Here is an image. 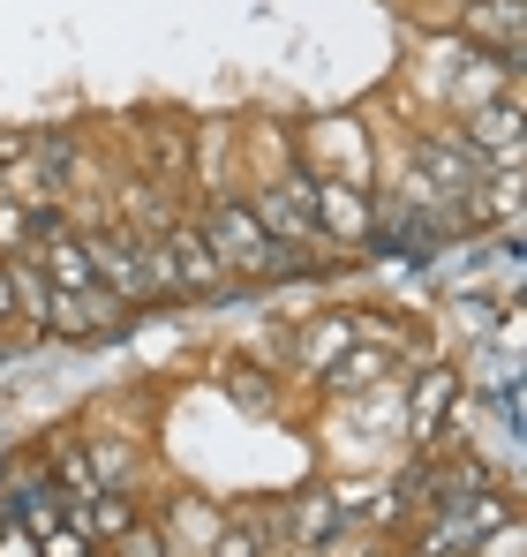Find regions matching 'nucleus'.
Instances as JSON below:
<instances>
[{"label": "nucleus", "instance_id": "1", "mask_svg": "<svg viewBox=\"0 0 527 557\" xmlns=\"http://www.w3.org/2000/svg\"><path fill=\"white\" fill-rule=\"evenodd\" d=\"M204 242H211V257L226 264V278H286V272H302V249L271 242V234H264V219L249 211V203H234V196H219V203H211Z\"/></svg>", "mask_w": 527, "mask_h": 557}, {"label": "nucleus", "instance_id": "2", "mask_svg": "<svg viewBox=\"0 0 527 557\" xmlns=\"http://www.w3.org/2000/svg\"><path fill=\"white\" fill-rule=\"evenodd\" d=\"M482 166H490V159H482L467 136H422V144L407 151V182L422 188L430 203H452V196L475 203V196H482Z\"/></svg>", "mask_w": 527, "mask_h": 557}, {"label": "nucleus", "instance_id": "3", "mask_svg": "<svg viewBox=\"0 0 527 557\" xmlns=\"http://www.w3.org/2000/svg\"><path fill=\"white\" fill-rule=\"evenodd\" d=\"M84 257H90V272H98V286H106L113 301H151V286H144V257H136V234H121V226H90Z\"/></svg>", "mask_w": 527, "mask_h": 557}, {"label": "nucleus", "instance_id": "4", "mask_svg": "<svg viewBox=\"0 0 527 557\" xmlns=\"http://www.w3.org/2000/svg\"><path fill=\"white\" fill-rule=\"evenodd\" d=\"M159 242H167V264H174V294H226L234 278L226 264L211 257V242H204V226H159Z\"/></svg>", "mask_w": 527, "mask_h": 557}, {"label": "nucleus", "instance_id": "5", "mask_svg": "<svg viewBox=\"0 0 527 557\" xmlns=\"http://www.w3.org/2000/svg\"><path fill=\"white\" fill-rule=\"evenodd\" d=\"M249 211L264 219V234H271V242H286V249L324 242V234H317V188H309V182H279L264 203H249Z\"/></svg>", "mask_w": 527, "mask_h": 557}, {"label": "nucleus", "instance_id": "6", "mask_svg": "<svg viewBox=\"0 0 527 557\" xmlns=\"http://www.w3.org/2000/svg\"><path fill=\"white\" fill-rule=\"evenodd\" d=\"M128 301H113L106 286H84V294H53L46 301V332H69V339H90V332H113Z\"/></svg>", "mask_w": 527, "mask_h": 557}, {"label": "nucleus", "instance_id": "7", "mask_svg": "<svg viewBox=\"0 0 527 557\" xmlns=\"http://www.w3.org/2000/svg\"><path fill=\"white\" fill-rule=\"evenodd\" d=\"M317 188V234L324 242H369V196L361 188H347V182H309Z\"/></svg>", "mask_w": 527, "mask_h": 557}, {"label": "nucleus", "instance_id": "8", "mask_svg": "<svg viewBox=\"0 0 527 557\" xmlns=\"http://www.w3.org/2000/svg\"><path fill=\"white\" fill-rule=\"evenodd\" d=\"M459 30H467L475 46H498V61H513V53H520V0H467Z\"/></svg>", "mask_w": 527, "mask_h": 557}, {"label": "nucleus", "instance_id": "9", "mask_svg": "<svg viewBox=\"0 0 527 557\" xmlns=\"http://www.w3.org/2000/svg\"><path fill=\"white\" fill-rule=\"evenodd\" d=\"M452 399H459V376H452V370H422L415 399H407V437H415V445H430V437L444 430Z\"/></svg>", "mask_w": 527, "mask_h": 557}, {"label": "nucleus", "instance_id": "10", "mask_svg": "<svg viewBox=\"0 0 527 557\" xmlns=\"http://www.w3.org/2000/svg\"><path fill=\"white\" fill-rule=\"evenodd\" d=\"M467 144H475V151H498V159H513V151H520V106H513V91H498L490 106H475Z\"/></svg>", "mask_w": 527, "mask_h": 557}, {"label": "nucleus", "instance_id": "11", "mask_svg": "<svg viewBox=\"0 0 527 557\" xmlns=\"http://www.w3.org/2000/svg\"><path fill=\"white\" fill-rule=\"evenodd\" d=\"M69 520L84 528L90 543H113V535H121V528L136 520V505H128L121 490H90V497H76V505H69Z\"/></svg>", "mask_w": 527, "mask_h": 557}, {"label": "nucleus", "instance_id": "12", "mask_svg": "<svg viewBox=\"0 0 527 557\" xmlns=\"http://www.w3.org/2000/svg\"><path fill=\"white\" fill-rule=\"evenodd\" d=\"M38 249H46L53 294H84V286H98V272H90V257H84V234H53V242H38Z\"/></svg>", "mask_w": 527, "mask_h": 557}, {"label": "nucleus", "instance_id": "13", "mask_svg": "<svg viewBox=\"0 0 527 557\" xmlns=\"http://www.w3.org/2000/svg\"><path fill=\"white\" fill-rule=\"evenodd\" d=\"M324 376H332V392H369V384H384V355L377 347H347L340 362H324Z\"/></svg>", "mask_w": 527, "mask_h": 557}, {"label": "nucleus", "instance_id": "14", "mask_svg": "<svg viewBox=\"0 0 527 557\" xmlns=\"http://www.w3.org/2000/svg\"><path fill=\"white\" fill-rule=\"evenodd\" d=\"M8 286H15V317H38V324H46V301H53V278L38 272V264H23V257H8Z\"/></svg>", "mask_w": 527, "mask_h": 557}, {"label": "nucleus", "instance_id": "15", "mask_svg": "<svg viewBox=\"0 0 527 557\" xmlns=\"http://www.w3.org/2000/svg\"><path fill=\"white\" fill-rule=\"evenodd\" d=\"M53 490H61V505H76V497H90V490H106V482H98V460L69 445V453L53 460Z\"/></svg>", "mask_w": 527, "mask_h": 557}, {"label": "nucleus", "instance_id": "16", "mask_svg": "<svg viewBox=\"0 0 527 557\" xmlns=\"http://www.w3.org/2000/svg\"><path fill=\"white\" fill-rule=\"evenodd\" d=\"M113 557H174V550H167V535H159L151 520H128V528L113 535Z\"/></svg>", "mask_w": 527, "mask_h": 557}, {"label": "nucleus", "instance_id": "17", "mask_svg": "<svg viewBox=\"0 0 527 557\" xmlns=\"http://www.w3.org/2000/svg\"><path fill=\"white\" fill-rule=\"evenodd\" d=\"M30 249V203H0V257Z\"/></svg>", "mask_w": 527, "mask_h": 557}, {"label": "nucleus", "instance_id": "18", "mask_svg": "<svg viewBox=\"0 0 527 557\" xmlns=\"http://www.w3.org/2000/svg\"><path fill=\"white\" fill-rule=\"evenodd\" d=\"M84 550H90V535L76 528V520H61V528L38 535V557H84Z\"/></svg>", "mask_w": 527, "mask_h": 557}, {"label": "nucleus", "instance_id": "19", "mask_svg": "<svg viewBox=\"0 0 527 557\" xmlns=\"http://www.w3.org/2000/svg\"><path fill=\"white\" fill-rule=\"evenodd\" d=\"M204 557H264V535H257V528H219Z\"/></svg>", "mask_w": 527, "mask_h": 557}, {"label": "nucleus", "instance_id": "20", "mask_svg": "<svg viewBox=\"0 0 527 557\" xmlns=\"http://www.w3.org/2000/svg\"><path fill=\"white\" fill-rule=\"evenodd\" d=\"M302 535H309V543H324V535H332V505H324V497H309V505H302Z\"/></svg>", "mask_w": 527, "mask_h": 557}, {"label": "nucleus", "instance_id": "21", "mask_svg": "<svg viewBox=\"0 0 527 557\" xmlns=\"http://www.w3.org/2000/svg\"><path fill=\"white\" fill-rule=\"evenodd\" d=\"M0 557H38V543H30V528H23V520H8V528H0Z\"/></svg>", "mask_w": 527, "mask_h": 557}, {"label": "nucleus", "instance_id": "22", "mask_svg": "<svg viewBox=\"0 0 527 557\" xmlns=\"http://www.w3.org/2000/svg\"><path fill=\"white\" fill-rule=\"evenodd\" d=\"M30 151H38V136H15V128H8V136H0V166H23V159H30Z\"/></svg>", "mask_w": 527, "mask_h": 557}, {"label": "nucleus", "instance_id": "23", "mask_svg": "<svg viewBox=\"0 0 527 557\" xmlns=\"http://www.w3.org/2000/svg\"><path fill=\"white\" fill-rule=\"evenodd\" d=\"M15 317V286H8V264H0V324Z\"/></svg>", "mask_w": 527, "mask_h": 557}, {"label": "nucleus", "instance_id": "24", "mask_svg": "<svg viewBox=\"0 0 527 557\" xmlns=\"http://www.w3.org/2000/svg\"><path fill=\"white\" fill-rule=\"evenodd\" d=\"M84 557H106V550H98V543H90V550H84Z\"/></svg>", "mask_w": 527, "mask_h": 557}]
</instances>
